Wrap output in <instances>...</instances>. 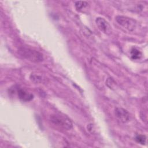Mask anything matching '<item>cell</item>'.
<instances>
[{
    "instance_id": "cell-1",
    "label": "cell",
    "mask_w": 148,
    "mask_h": 148,
    "mask_svg": "<svg viewBox=\"0 0 148 148\" xmlns=\"http://www.w3.org/2000/svg\"><path fill=\"white\" fill-rule=\"evenodd\" d=\"M50 120L54 125L66 130H71L72 128V123L70 119L65 115L61 113H57L51 114Z\"/></svg>"
},
{
    "instance_id": "cell-2",
    "label": "cell",
    "mask_w": 148,
    "mask_h": 148,
    "mask_svg": "<svg viewBox=\"0 0 148 148\" xmlns=\"http://www.w3.org/2000/svg\"><path fill=\"white\" fill-rule=\"evenodd\" d=\"M18 53L23 57L32 62H40L43 60V56L40 53L27 47L19 48Z\"/></svg>"
},
{
    "instance_id": "cell-3",
    "label": "cell",
    "mask_w": 148,
    "mask_h": 148,
    "mask_svg": "<svg viewBox=\"0 0 148 148\" xmlns=\"http://www.w3.org/2000/svg\"><path fill=\"white\" fill-rule=\"evenodd\" d=\"M116 20L119 25L126 29L132 31L136 27V21L131 18L124 16H117L116 17Z\"/></svg>"
},
{
    "instance_id": "cell-4",
    "label": "cell",
    "mask_w": 148,
    "mask_h": 148,
    "mask_svg": "<svg viewBox=\"0 0 148 148\" xmlns=\"http://www.w3.org/2000/svg\"><path fill=\"white\" fill-rule=\"evenodd\" d=\"M96 24L100 31L106 34H110L112 32L111 26L109 23L102 17H97L95 20Z\"/></svg>"
},
{
    "instance_id": "cell-5",
    "label": "cell",
    "mask_w": 148,
    "mask_h": 148,
    "mask_svg": "<svg viewBox=\"0 0 148 148\" xmlns=\"http://www.w3.org/2000/svg\"><path fill=\"white\" fill-rule=\"evenodd\" d=\"M116 117L122 123H125L130 120V114L128 112L123 108H117L114 110Z\"/></svg>"
},
{
    "instance_id": "cell-6",
    "label": "cell",
    "mask_w": 148,
    "mask_h": 148,
    "mask_svg": "<svg viewBox=\"0 0 148 148\" xmlns=\"http://www.w3.org/2000/svg\"><path fill=\"white\" fill-rule=\"evenodd\" d=\"M17 95L18 98L24 102H28L32 100L34 98L32 94L23 88H18L17 90Z\"/></svg>"
},
{
    "instance_id": "cell-7",
    "label": "cell",
    "mask_w": 148,
    "mask_h": 148,
    "mask_svg": "<svg viewBox=\"0 0 148 148\" xmlns=\"http://www.w3.org/2000/svg\"><path fill=\"white\" fill-rule=\"evenodd\" d=\"M130 53H131V57L134 60L139 59L142 56V53L138 49L135 47L132 48Z\"/></svg>"
},
{
    "instance_id": "cell-8",
    "label": "cell",
    "mask_w": 148,
    "mask_h": 148,
    "mask_svg": "<svg viewBox=\"0 0 148 148\" xmlns=\"http://www.w3.org/2000/svg\"><path fill=\"white\" fill-rule=\"evenodd\" d=\"M87 5L88 3L86 1H76L75 3L76 9L79 11L82 10L83 9L87 7Z\"/></svg>"
},
{
    "instance_id": "cell-9",
    "label": "cell",
    "mask_w": 148,
    "mask_h": 148,
    "mask_svg": "<svg viewBox=\"0 0 148 148\" xmlns=\"http://www.w3.org/2000/svg\"><path fill=\"white\" fill-rule=\"evenodd\" d=\"M135 140L138 143L141 145H145L146 142V137L145 135H139L135 137Z\"/></svg>"
},
{
    "instance_id": "cell-10",
    "label": "cell",
    "mask_w": 148,
    "mask_h": 148,
    "mask_svg": "<svg viewBox=\"0 0 148 148\" xmlns=\"http://www.w3.org/2000/svg\"><path fill=\"white\" fill-rule=\"evenodd\" d=\"M30 78L32 80L37 82V83H39V82H43V79H42V77L39 75H31L30 76Z\"/></svg>"
}]
</instances>
